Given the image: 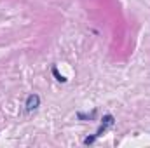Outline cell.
Instances as JSON below:
<instances>
[{
  "label": "cell",
  "mask_w": 150,
  "mask_h": 148,
  "mask_svg": "<svg viewBox=\"0 0 150 148\" xmlns=\"http://www.w3.org/2000/svg\"><path fill=\"white\" fill-rule=\"evenodd\" d=\"M38 101H40V99H38L37 94H32V96H28V99H26V108H28L30 111L35 110V108L38 106Z\"/></svg>",
  "instance_id": "obj_1"
},
{
  "label": "cell",
  "mask_w": 150,
  "mask_h": 148,
  "mask_svg": "<svg viewBox=\"0 0 150 148\" xmlns=\"http://www.w3.org/2000/svg\"><path fill=\"white\" fill-rule=\"evenodd\" d=\"M110 124H112V117L108 115V117H105V124L101 125V129H100V132H103V131H105V129H107V127H108Z\"/></svg>",
  "instance_id": "obj_2"
}]
</instances>
